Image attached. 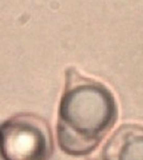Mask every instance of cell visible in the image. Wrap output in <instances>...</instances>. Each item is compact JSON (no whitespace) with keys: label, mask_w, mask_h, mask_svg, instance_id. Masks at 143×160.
<instances>
[{"label":"cell","mask_w":143,"mask_h":160,"mask_svg":"<svg viewBox=\"0 0 143 160\" xmlns=\"http://www.w3.org/2000/svg\"><path fill=\"white\" fill-rule=\"evenodd\" d=\"M114 95L105 85L69 68L60 100L57 138L67 154H90L117 119Z\"/></svg>","instance_id":"6da1fadb"},{"label":"cell","mask_w":143,"mask_h":160,"mask_svg":"<svg viewBox=\"0 0 143 160\" xmlns=\"http://www.w3.org/2000/svg\"><path fill=\"white\" fill-rule=\"evenodd\" d=\"M54 149L48 122L33 113H19L0 123L3 160H49Z\"/></svg>","instance_id":"7a4b0ae2"},{"label":"cell","mask_w":143,"mask_h":160,"mask_svg":"<svg viewBox=\"0 0 143 160\" xmlns=\"http://www.w3.org/2000/svg\"><path fill=\"white\" fill-rule=\"evenodd\" d=\"M101 160H143V126H120L104 145Z\"/></svg>","instance_id":"3957f363"}]
</instances>
